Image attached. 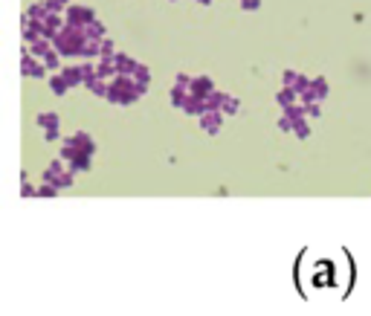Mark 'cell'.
Returning <instances> with one entry per match:
<instances>
[{
  "instance_id": "1",
  "label": "cell",
  "mask_w": 371,
  "mask_h": 316,
  "mask_svg": "<svg viewBox=\"0 0 371 316\" xmlns=\"http://www.w3.org/2000/svg\"><path fill=\"white\" fill-rule=\"evenodd\" d=\"M299 290L310 302L316 299H345L351 290V258L337 261L331 255L310 258L308 267H299Z\"/></svg>"
}]
</instances>
